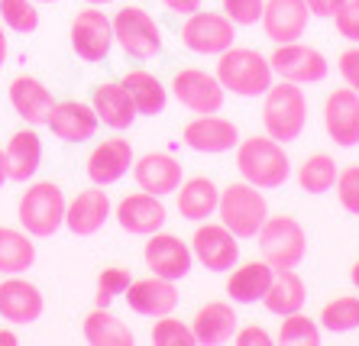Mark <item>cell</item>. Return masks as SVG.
I'll use <instances>...</instances> for the list:
<instances>
[{
    "label": "cell",
    "instance_id": "6da1fadb",
    "mask_svg": "<svg viewBox=\"0 0 359 346\" xmlns=\"http://www.w3.org/2000/svg\"><path fill=\"white\" fill-rule=\"evenodd\" d=\"M236 169H240L243 181H250L262 191V188H282L292 175V159L278 139L272 136H250L236 146Z\"/></svg>",
    "mask_w": 359,
    "mask_h": 346
},
{
    "label": "cell",
    "instance_id": "7a4b0ae2",
    "mask_svg": "<svg viewBox=\"0 0 359 346\" xmlns=\"http://www.w3.org/2000/svg\"><path fill=\"white\" fill-rule=\"evenodd\" d=\"M217 81L224 91H233L240 97H259L272 85V65L266 55L246 46H230L217 55Z\"/></svg>",
    "mask_w": 359,
    "mask_h": 346
},
{
    "label": "cell",
    "instance_id": "3957f363",
    "mask_svg": "<svg viewBox=\"0 0 359 346\" xmlns=\"http://www.w3.org/2000/svg\"><path fill=\"white\" fill-rule=\"evenodd\" d=\"M262 127L272 139L278 143H294L304 133L308 123V101L294 81H278L269 85V91L262 94Z\"/></svg>",
    "mask_w": 359,
    "mask_h": 346
},
{
    "label": "cell",
    "instance_id": "277c9868",
    "mask_svg": "<svg viewBox=\"0 0 359 346\" xmlns=\"http://www.w3.org/2000/svg\"><path fill=\"white\" fill-rule=\"evenodd\" d=\"M65 195L55 181H33L20 195L17 220L29 237H52L59 227H65Z\"/></svg>",
    "mask_w": 359,
    "mask_h": 346
},
{
    "label": "cell",
    "instance_id": "5b68a950",
    "mask_svg": "<svg viewBox=\"0 0 359 346\" xmlns=\"http://www.w3.org/2000/svg\"><path fill=\"white\" fill-rule=\"evenodd\" d=\"M217 214L220 223L226 230H233V237L250 240L259 233V227L269 217V201L266 195H259V188L250 185V181H236V185H226L220 191L217 201Z\"/></svg>",
    "mask_w": 359,
    "mask_h": 346
},
{
    "label": "cell",
    "instance_id": "8992f818",
    "mask_svg": "<svg viewBox=\"0 0 359 346\" xmlns=\"http://www.w3.org/2000/svg\"><path fill=\"white\" fill-rule=\"evenodd\" d=\"M259 249L262 259L272 265V269H294L304 253H308V237L294 217H266V223L259 227Z\"/></svg>",
    "mask_w": 359,
    "mask_h": 346
},
{
    "label": "cell",
    "instance_id": "52a82bcc",
    "mask_svg": "<svg viewBox=\"0 0 359 346\" xmlns=\"http://www.w3.org/2000/svg\"><path fill=\"white\" fill-rule=\"evenodd\" d=\"M110 23H114V43H117L130 59L146 62L162 52L159 26H156V20L142 7H120Z\"/></svg>",
    "mask_w": 359,
    "mask_h": 346
},
{
    "label": "cell",
    "instance_id": "ba28073f",
    "mask_svg": "<svg viewBox=\"0 0 359 346\" xmlns=\"http://www.w3.org/2000/svg\"><path fill=\"white\" fill-rule=\"evenodd\" d=\"M236 39V23L226 13H214V10H194L182 23V46L191 49L194 55H220L230 49Z\"/></svg>",
    "mask_w": 359,
    "mask_h": 346
},
{
    "label": "cell",
    "instance_id": "9c48e42d",
    "mask_svg": "<svg viewBox=\"0 0 359 346\" xmlns=\"http://www.w3.org/2000/svg\"><path fill=\"white\" fill-rule=\"evenodd\" d=\"M188 246H191L194 259L208 272H230L240 259V237H233V230H226L224 223L201 220Z\"/></svg>",
    "mask_w": 359,
    "mask_h": 346
},
{
    "label": "cell",
    "instance_id": "30bf717a",
    "mask_svg": "<svg viewBox=\"0 0 359 346\" xmlns=\"http://www.w3.org/2000/svg\"><path fill=\"white\" fill-rule=\"evenodd\" d=\"M72 49L84 62H104L114 46V23L100 7H88L72 20Z\"/></svg>",
    "mask_w": 359,
    "mask_h": 346
},
{
    "label": "cell",
    "instance_id": "8fae6325",
    "mask_svg": "<svg viewBox=\"0 0 359 346\" xmlns=\"http://www.w3.org/2000/svg\"><path fill=\"white\" fill-rule=\"evenodd\" d=\"M269 65L282 81H294V85H314L327 75V59L314 46L304 43H282L269 55Z\"/></svg>",
    "mask_w": 359,
    "mask_h": 346
},
{
    "label": "cell",
    "instance_id": "7c38bea8",
    "mask_svg": "<svg viewBox=\"0 0 359 346\" xmlns=\"http://www.w3.org/2000/svg\"><path fill=\"white\" fill-rule=\"evenodd\" d=\"M172 94L182 107H188L191 113H217L224 107V85L217 81V75H208L201 68H182L172 78Z\"/></svg>",
    "mask_w": 359,
    "mask_h": 346
},
{
    "label": "cell",
    "instance_id": "4fadbf2b",
    "mask_svg": "<svg viewBox=\"0 0 359 346\" xmlns=\"http://www.w3.org/2000/svg\"><path fill=\"white\" fill-rule=\"evenodd\" d=\"M142 259H146V265H149L152 275H162V279L178 282L191 272L194 253L182 237H175V233H162L159 230V233H152V237L146 240Z\"/></svg>",
    "mask_w": 359,
    "mask_h": 346
},
{
    "label": "cell",
    "instance_id": "5bb4252c",
    "mask_svg": "<svg viewBox=\"0 0 359 346\" xmlns=\"http://www.w3.org/2000/svg\"><path fill=\"white\" fill-rule=\"evenodd\" d=\"M324 130L343 149L359 146V94L353 88H337L324 101Z\"/></svg>",
    "mask_w": 359,
    "mask_h": 346
},
{
    "label": "cell",
    "instance_id": "9a60e30c",
    "mask_svg": "<svg viewBox=\"0 0 359 346\" xmlns=\"http://www.w3.org/2000/svg\"><path fill=\"white\" fill-rule=\"evenodd\" d=\"M182 139H184V146L194 152L220 155V152H230L233 146H240V130H236V123H230V120H224V117L198 113L194 120L184 123Z\"/></svg>",
    "mask_w": 359,
    "mask_h": 346
},
{
    "label": "cell",
    "instance_id": "2e32d148",
    "mask_svg": "<svg viewBox=\"0 0 359 346\" xmlns=\"http://www.w3.org/2000/svg\"><path fill=\"white\" fill-rule=\"evenodd\" d=\"M46 127L52 130L55 139L62 143H88L94 133H97L100 120L94 113L91 104L84 101H55L46 117Z\"/></svg>",
    "mask_w": 359,
    "mask_h": 346
},
{
    "label": "cell",
    "instance_id": "e0dca14e",
    "mask_svg": "<svg viewBox=\"0 0 359 346\" xmlns=\"http://www.w3.org/2000/svg\"><path fill=\"white\" fill-rule=\"evenodd\" d=\"M311 10L304 0H266L262 4V29L276 46L298 43L308 29Z\"/></svg>",
    "mask_w": 359,
    "mask_h": 346
},
{
    "label": "cell",
    "instance_id": "ac0fdd59",
    "mask_svg": "<svg viewBox=\"0 0 359 346\" xmlns=\"http://www.w3.org/2000/svg\"><path fill=\"white\" fill-rule=\"evenodd\" d=\"M168 211L162 198L149 195V191H140V195H126L117 204V223L123 233H133V237H152L165 227Z\"/></svg>",
    "mask_w": 359,
    "mask_h": 346
},
{
    "label": "cell",
    "instance_id": "d6986e66",
    "mask_svg": "<svg viewBox=\"0 0 359 346\" xmlns=\"http://www.w3.org/2000/svg\"><path fill=\"white\" fill-rule=\"evenodd\" d=\"M133 178L140 191H149L156 198L175 195L178 185L184 181L182 175V162L168 152H146L140 159H133Z\"/></svg>",
    "mask_w": 359,
    "mask_h": 346
},
{
    "label": "cell",
    "instance_id": "ffe728a7",
    "mask_svg": "<svg viewBox=\"0 0 359 346\" xmlns=\"http://www.w3.org/2000/svg\"><path fill=\"white\" fill-rule=\"evenodd\" d=\"M123 301L130 304V311L142 314V317H165L178 307V288L172 279L149 275V279L130 282V288L123 291Z\"/></svg>",
    "mask_w": 359,
    "mask_h": 346
},
{
    "label": "cell",
    "instance_id": "44dd1931",
    "mask_svg": "<svg viewBox=\"0 0 359 346\" xmlns=\"http://www.w3.org/2000/svg\"><path fill=\"white\" fill-rule=\"evenodd\" d=\"M42 304V291L23 275H7L0 282V317L7 324H36Z\"/></svg>",
    "mask_w": 359,
    "mask_h": 346
},
{
    "label": "cell",
    "instance_id": "7402d4cb",
    "mask_svg": "<svg viewBox=\"0 0 359 346\" xmlns=\"http://www.w3.org/2000/svg\"><path fill=\"white\" fill-rule=\"evenodd\" d=\"M130 169H133V146L123 136H110V139L94 146L88 155V178L100 188L120 181Z\"/></svg>",
    "mask_w": 359,
    "mask_h": 346
},
{
    "label": "cell",
    "instance_id": "603a6c76",
    "mask_svg": "<svg viewBox=\"0 0 359 346\" xmlns=\"http://www.w3.org/2000/svg\"><path fill=\"white\" fill-rule=\"evenodd\" d=\"M114 204L110 195H104V188L94 185L88 191H78L65 207V227L75 233V237H94L104 223H107Z\"/></svg>",
    "mask_w": 359,
    "mask_h": 346
},
{
    "label": "cell",
    "instance_id": "cb8c5ba5",
    "mask_svg": "<svg viewBox=\"0 0 359 346\" xmlns=\"http://www.w3.org/2000/svg\"><path fill=\"white\" fill-rule=\"evenodd\" d=\"M7 97H10V107L17 110V117H23L29 127L46 123L52 104H55L52 91L42 85L39 78H33V75H17V78H13V81H10V88H7Z\"/></svg>",
    "mask_w": 359,
    "mask_h": 346
},
{
    "label": "cell",
    "instance_id": "d4e9b609",
    "mask_svg": "<svg viewBox=\"0 0 359 346\" xmlns=\"http://www.w3.org/2000/svg\"><path fill=\"white\" fill-rule=\"evenodd\" d=\"M91 107L97 120L110 130H126L136 120V107L123 81H104L91 91Z\"/></svg>",
    "mask_w": 359,
    "mask_h": 346
},
{
    "label": "cell",
    "instance_id": "484cf974",
    "mask_svg": "<svg viewBox=\"0 0 359 346\" xmlns=\"http://www.w3.org/2000/svg\"><path fill=\"white\" fill-rule=\"evenodd\" d=\"M4 162H7V178L10 181H29L42 165V139L29 123L26 130H17L10 136L7 149H4Z\"/></svg>",
    "mask_w": 359,
    "mask_h": 346
},
{
    "label": "cell",
    "instance_id": "4316f807",
    "mask_svg": "<svg viewBox=\"0 0 359 346\" xmlns=\"http://www.w3.org/2000/svg\"><path fill=\"white\" fill-rule=\"evenodd\" d=\"M217 201H220V191L217 185L204 175H194V178H184L182 185L175 191V204H178V214L191 223H201V220H210V214L217 211Z\"/></svg>",
    "mask_w": 359,
    "mask_h": 346
},
{
    "label": "cell",
    "instance_id": "83f0119b",
    "mask_svg": "<svg viewBox=\"0 0 359 346\" xmlns=\"http://www.w3.org/2000/svg\"><path fill=\"white\" fill-rule=\"evenodd\" d=\"M236 311L233 304H224V301H210L204 304V307H198V314H194L191 321V330H194V340L198 343H226V340H233L236 333Z\"/></svg>",
    "mask_w": 359,
    "mask_h": 346
},
{
    "label": "cell",
    "instance_id": "f1b7e54d",
    "mask_svg": "<svg viewBox=\"0 0 359 346\" xmlns=\"http://www.w3.org/2000/svg\"><path fill=\"white\" fill-rule=\"evenodd\" d=\"M272 265L266 259H256V262H243L236 265L230 275H226V295L233 298L236 304H256L266 298L269 291V282H272Z\"/></svg>",
    "mask_w": 359,
    "mask_h": 346
},
{
    "label": "cell",
    "instance_id": "f546056e",
    "mask_svg": "<svg viewBox=\"0 0 359 346\" xmlns=\"http://www.w3.org/2000/svg\"><path fill=\"white\" fill-rule=\"evenodd\" d=\"M304 301H308V288H304V282H301L298 272L294 269H276L272 272L269 291H266V298H262V304H266L269 314L285 317V314L301 311Z\"/></svg>",
    "mask_w": 359,
    "mask_h": 346
},
{
    "label": "cell",
    "instance_id": "4dcf8cb0",
    "mask_svg": "<svg viewBox=\"0 0 359 346\" xmlns=\"http://www.w3.org/2000/svg\"><path fill=\"white\" fill-rule=\"evenodd\" d=\"M84 340L91 346H133L136 333L130 330V324H123V317L110 311V307H94L81 324Z\"/></svg>",
    "mask_w": 359,
    "mask_h": 346
},
{
    "label": "cell",
    "instance_id": "1f68e13d",
    "mask_svg": "<svg viewBox=\"0 0 359 346\" xmlns=\"http://www.w3.org/2000/svg\"><path fill=\"white\" fill-rule=\"evenodd\" d=\"M36 246L26 230L0 227V275H23L33 269Z\"/></svg>",
    "mask_w": 359,
    "mask_h": 346
},
{
    "label": "cell",
    "instance_id": "d6a6232c",
    "mask_svg": "<svg viewBox=\"0 0 359 346\" xmlns=\"http://www.w3.org/2000/svg\"><path fill=\"white\" fill-rule=\"evenodd\" d=\"M120 81H123V88L130 91V97H133L136 113H142V117H156V113L165 110L168 91L156 75H149V71H126Z\"/></svg>",
    "mask_w": 359,
    "mask_h": 346
},
{
    "label": "cell",
    "instance_id": "836d02e7",
    "mask_svg": "<svg viewBox=\"0 0 359 346\" xmlns=\"http://www.w3.org/2000/svg\"><path fill=\"white\" fill-rule=\"evenodd\" d=\"M337 162L327 155V152H311L308 159L298 165V185L308 191V195H327L334 191L337 185Z\"/></svg>",
    "mask_w": 359,
    "mask_h": 346
},
{
    "label": "cell",
    "instance_id": "e575fe53",
    "mask_svg": "<svg viewBox=\"0 0 359 346\" xmlns=\"http://www.w3.org/2000/svg\"><path fill=\"white\" fill-rule=\"evenodd\" d=\"M318 324L330 333H350V330H359V298L353 295H337L334 301H327L320 307Z\"/></svg>",
    "mask_w": 359,
    "mask_h": 346
},
{
    "label": "cell",
    "instance_id": "d590c367",
    "mask_svg": "<svg viewBox=\"0 0 359 346\" xmlns=\"http://www.w3.org/2000/svg\"><path fill=\"white\" fill-rule=\"evenodd\" d=\"M276 340L285 343V346H318L320 343V324H314L301 311L285 314L282 324H278V337Z\"/></svg>",
    "mask_w": 359,
    "mask_h": 346
},
{
    "label": "cell",
    "instance_id": "8d00e7d4",
    "mask_svg": "<svg viewBox=\"0 0 359 346\" xmlns=\"http://www.w3.org/2000/svg\"><path fill=\"white\" fill-rule=\"evenodd\" d=\"M0 23L13 33H33L39 26L36 0H0Z\"/></svg>",
    "mask_w": 359,
    "mask_h": 346
},
{
    "label": "cell",
    "instance_id": "74e56055",
    "mask_svg": "<svg viewBox=\"0 0 359 346\" xmlns=\"http://www.w3.org/2000/svg\"><path fill=\"white\" fill-rule=\"evenodd\" d=\"M149 337H152V343L156 346H191V343H198V340H194L191 324H182L178 317H172V314L156 317Z\"/></svg>",
    "mask_w": 359,
    "mask_h": 346
},
{
    "label": "cell",
    "instance_id": "f35d334b",
    "mask_svg": "<svg viewBox=\"0 0 359 346\" xmlns=\"http://www.w3.org/2000/svg\"><path fill=\"white\" fill-rule=\"evenodd\" d=\"M130 282L133 279H130V272H126L123 265H107V269L97 275V295H94L97 307H110L117 298H123Z\"/></svg>",
    "mask_w": 359,
    "mask_h": 346
},
{
    "label": "cell",
    "instance_id": "ab89813d",
    "mask_svg": "<svg viewBox=\"0 0 359 346\" xmlns=\"http://www.w3.org/2000/svg\"><path fill=\"white\" fill-rule=\"evenodd\" d=\"M337 201L343 204V211L359 214V165H346L337 175Z\"/></svg>",
    "mask_w": 359,
    "mask_h": 346
},
{
    "label": "cell",
    "instance_id": "60d3db41",
    "mask_svg": "<svg viewBox=\"0 0 359 346\" xmlns=\"http://www.w3.org/2000/svg\"><path fill=\"white\" fill-rule=\"evenodd\" d=\"M262 4L266 0H220V7L236 26H256L262 20Z\"/></svg>",
    "mask_w": 359,
    "mask_h": 346
},
{
    "label": "cell",
    "instance_id": "b9f144b4",
    "mask_svg": "<svg viewBox=\"0 0 359 346\" xmlns=\"http://www.w3.org/2000/svg\"><path fill=\"white\" fill-rule=\"evenodd\" d=\"M334 23L343 39L359 46V0H343V7L334 13Z\"/></svg>",
    "mask_w": 359,
    "mask_h": 346
},
{
    "label": "cell",
    "instance_id": "7bdbcfd3",
    "mask_svg": "<svg viewBox=\"0 0 359 346\" xmlns=\"http://www.w3.org/2000/svg\"><path fill=\"white\" fill-rule=\"evenodd\" d=\"M337 68H340L346 88H353V91L359 94V46H353V49L343 52L340 59H337Z\"/></svg>",
    "mask_w": 359,
    "mask_h": 346
},
{
    "label": "cell",
    "instance_id": "ee69618b",
    "mask_svg": "<svg viewBox=\"0 0 359 346\" xmlns=\"http://www.w3.org/2000/svg\"><path fill=\"white\" fill-rule=\"evenodd\" d=\"M233 340L240 346H269L272 343V333H266L259 324H250V327H243L240 333H233Z\"/></svg>",
    "mask_w": 359,
    "mask_h": 346
},
{
    "label": "cell",
    "instance_id": "f6af8a7d",
    "mask_svg": "<svg viewBox=\"0 0 359 346\" xmlns=\"http://www.w3.org/2000/svg\"><path fill=\"white\" fill-rule=\"evenodd\" d=\"M304 4H308V10L320 20H330L337 10L343 7V0H304Z\"/></svg>",
    "mask_w": 359,
    "mask_h": 346
},
{
    "label": "cell",
    "instance_id": "bcb514c9",
    "mask_svg": "<svg viewBox=\"0 0 359 346\" xmlns=\"http://www.w3.org/2000/svg\"><path fill=\"white\" fill-rule=\"evenodd\" d=\"M162 4H165L172 13H184V17H188V13H194V10L201 7V0H162Z\"/></svg>",
    "mask_w": 359,
    "mask_h": 346
},
{
    "label": "cell",
    "instance_id": "7dc6e473",
    "mask_svg": "<svg viewBox=\"0 0 359 346\" xmlns=\"http://www.w3.org/2000/svg\"><path fill=\"white\" fill-rule=\"evenodd\" d=\"M20 343V337L13 333V330H7V327H0V346H17Z\"/></svg>",
    "mask_w": 359,
    "mask_h": 346
},
{
    "label": "cell",
    "instance_id": "c3c4849f",
    "mask_svg": "<svg viewBox=\"0 0 359 346\" xmlns=\"http://www.w3.org/2000/svg\"><path fill=\"white\" fill-rule=\"evenodd\" d=\"M7 52H10V43H7V33H4V26H0V68L7 62Z\"/></svg>",
    "mask_w": 359,
    "mask_h": 346
},
{
    "label": "cell",
    "instance_id": "681fc988",
    "mask_svg": "<svg viewBox=\"0 0 359 346\" xmlns=\"http://www.w3.org/2000/svg\"><path fill=\"white\" fill-rule=\"evenodd\" d=\"M10 178H7V162H4V149H0V188L7 185Z\"/></svg>",
    "mask_w": 359,
    "mask_h": 346
},
{
    "label": "cell",
    "instance_id": "f907efd6",
    "mask_svg": "<svg viewBox=\"0 0 359 346\" xmlns=\"http://www.w3.org/2000/svg\"><path fill=\"white\" fill-rule=\"evenodd\" d=\"M350 279H353V285H356V288H359V262H356V265H353V272H350Z\"/></svg>",
    "mask_w": 359,
    "mask_h": 346
},
{
    "label": "cell",
    "instance_id": "816d5d0a",
    "mask_svg": "<svg viewBox=\"0 0 359 346\" xmlns=\"http://www.w3.org/2000/svg\"><path fill=\"white\" fill-rule=\"evenodd\" d=\"M91 7H104V4H110V0H88Z\"/></svg>",
    "mask_w": 359,
    "mask_h": 346
},
{
    "label": "cell",
    "instance_id": "f5cc1de1",
    "mask_svg": "<svg viewBox=\"0 0 359 346\" xmlns=\"http://www.w3.org/2000/svg\"><path fill=\"white\" fill-rule=\"evenodd\" d=\"M36 4H55V0H36Z\"/></svg>",
    "mask_w": 359,
    "mask_h": 346
}]
</instances>
